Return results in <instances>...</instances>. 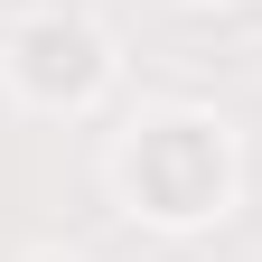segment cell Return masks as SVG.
I'll use <instances>...</instances> for the list:
<instances>
[{"instance_id":"cell-1","label":"cell","mask_w":262,"mask_h":262,"mask_svg":"<svg viewBox=\"0 0 262 262\" xmlns=\"http://www.w3.org/2000/svg\"><path fill=\"white\" fill-rule=\"evenodd\" d=\"M113 196H122V215L159 225V234H206L234 206V131L187 103L141 113L113 141Z\"/></svg>"},{"instance_id":"cell-2","label":"cell","mask_w":262,"mask_h":262,"mask_svg":"<svg viewBox=\"0 0 262 262\" xmlns=\"http://www.w3.org/2000/svg\"><path fill=\"white\" fill-rule=\"evenodd\" d=\"M0 84L28 113H94L113 94V38L84 10H19L0 28Z\"/></svg>"},{"instance_id":"cell-3","label":"cell","mask_w":262,"mask_h":262,"mask_svg":"<svg viewBox=\"0 0 262 262\" xmlns=\"http://www.w3.org/2000/svg\"><path fill=\"white\" fill-rule=\"evenodd\" d=\"M28 262H75V253H28Z\"/></svg>"},{"instance_id":"cell-4","label":"cell","mask_w":262,"mask_h":262,"mask_svg":"<svg viewBox=\"0 0 262 262\" xmlns=\"http://www.w3.org/2000/svg\"><path fill=\"white\" fill-rule=\"evenodd\" d=\"M196 10H206V0H196Z\"/></svg>"}]
</instances>
